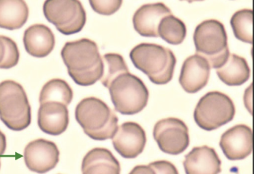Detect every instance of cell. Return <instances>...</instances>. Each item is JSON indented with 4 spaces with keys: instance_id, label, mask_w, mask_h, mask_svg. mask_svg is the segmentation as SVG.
<instances>
[{
    "instance_id": "obj_26",
    "label": "cell",
    "mask_w": 254,
    "mask_h": 174,
    "mask_svg": "<svg viewBox=\"0 0 254 174\" xmlns=\"http://www.w3.org/2000/svg\"><path fill=\"white\" fill-rule=\"evenodd\" d=\"M5 48L4 58L0 63V69H10L16 66L19 61L20 53L16 43L10 37L0 36Z\"/></svg>"
},
{
    "instance_id": "obj_16",
    "label": "cell",
    "mask_w": 254,
    "mask_h": 174,
    "mask_svg": "<svg viewBox=\"0 0 254 174\" xmlns=\"http://www.w3.org/2000/svg\"><path fill=\"white\" fill-rule=\"evenodd\" d=\"M186 174H219L221 161L214 149L208 146L194 147L185 155Z\"/></svg>"
},
{
    "instance_id": "obj_24",
    "label": "cell",
    "mask_w": 254,
    "mask_h": 174,
    "mask_svg": "<svg viewBox=\"0 0 254 174\" xmlns=\"http://www.w3.org/2000/svg\"><path fill=\"white\" fill-rule=\"evenodd\" d=\"M104 74L101 79V83L108 88L112 80L119 74L128 72L129 70L124 58L118 54H107L103 57Z\"/></svg>"
},
{
    "instance_id": "obj_22",
    "label": "cell",
    "mask_w": 254,
    "mask_h": 174,
    "mask_svg": "<svg viewBox=\"0 0 254 174\" xmlns=\"http://www.w3.org/2000/svg\"><path fill=\"white\" fill-rule=\"evenodd\" d=\"M158 35L166 43L178 46L182 44L186 37V25L172 14L167 15L159 24Z\"/></svg>"
},
{
    "instance_id": "obj_11",
    "label": "cell",
    "mask_w": 254,
    "mask_h": 174,
    "mask_svg": "<svg viewBox=\"0 0 254 174\" xmlns=\"http://www.w3.org/2000/svg\"><path fill=\"white\" fill-rule=\"evenodd\" d=\"M114 148L123 158L133 159L144 151L146 144V132L134 122H126L118 126L112 138Z\"/></svg>"
},
{
    "instance_id": "obj_8",
    "label": "cell",
    "mask_w": 254,
    "mask_h": 174,
    "mask_svg": "<svg viewBox=\"0 0 254 174\" xmlns=\"http://www.w3.org/2000/svg\"><path fill=\"white\" fill-rule=\"evenodd\" d=\"M43 12L46 19L64 35L79 33L86 23V12L78 0H47Z\"/></svg>"
},
{
    "instance_id": "obj_23",
    "label": "cell",
    "mask_w": 254,
    "mask_h": 174,
    "mask_svg": "<svg viewBox=\"0 0 254 174\" xmlns=\"http://www.w3.org/2000/svg\"><path fill=\"white\" fill-rule=\"evenodd\" d=\"M253 10L243 9L235 12L230 20L235 37L243 43L253 44Z\"/></svg>"
},
{
    "instance_id": "obj_14",
    "label": "cell",
    "mask_w": 254,
    "mask_h": 174,
    "mask_svg": "<svg viewBox=\"0 0 254 174\" xmlns=\"http://www.w3.org/2000/svg\"><path fill=\"white\" fill-rule=\"evenodd\" d=\"M39 128L45 133L59 136L66 131L69 124V113L67 106L57 102H48L40 105L37 116Z\"/></svg>"
},
{
    "instance_id": "obj_20",
    "label": "cell",
    "mask_w": 254,
    "mask_h": 174,
    "mask_svg": "<svg viewBox=\"0 0 254 174\" xmlns=\"http://www.w3.org/2000/svg\"><path fill=\"white\" fill-rule=\"evenodd\" d=\"M216 70L219 79L228 86H240L250 78L247 60L236 54L230 55L226 63Z\"/></svg>"
},
{
    "instance_id": "obj_7",
    "label": "cell",
    "mask_w": 254,
    "mask_h": 174,
    "mask_svg": "<svg viewBox=\"0 0 254 174\" xmlns=\"http://www.w3.org/2000/svg\"><path fill=\"white\" fill-rule=\"evenodd\" d=\"M235 107L227 95L211 91L202 96L194 111V119L199 128L210 131L234 119Z\"/></svg>"
},
{
    "instance_id": "obj_9",
    "label": "cell",
    "mask_w": 254,
    "mask_h": 174,
    "mask_svg": "<svg viewBox=\"0 0 254 174\" xmlns=\"http://www.w3.org/2000/svg\"><path fill=\"white\" fill-rule=\"evenodd\" d=\"M153 137L160 150L168 155H180L190 145L188 125L179 118L158 121L154 127Z\"/></svg>"
},
{
    "instance_id": "obj_5",
    "label": "cell",
    "mask_w": 254,
    "mask_h": 174,
    "mask_svg": "<svg viewBox=\"0 0 254 174\" xmlns=\"http://www.w3.org/2000/svg\"><path fill=\"white\" fill-rule=\"evenodd\" d=\"M29 99L22 85L13 80L0 82V119L14 131L27 128L32 122Z\"/></svg>"
},
{
    "instance_id": "obj_13",
    "label": "cell",
    "mask_w": 254,
    "mask_h": 174,
    "mask_svg": "<svg viewBox=\"0 0 254 174\" xmlns=\"http://www.w3.org/2000/svg\"><path fill=\"white\" fill-rule=\"evenodd\" d=\"M210 66L206 59L195 54L188 57L181 69L179 83L188 93H196L206 86Z\"/></svg>"
},
{
    "instance_id": "obj_17",
    "label": "cell",
    "mask_w": 254,
    "mask_h": 174,
    "mask_svg": "<svg viewBox=\"0 0 254 174\" xmlns=\"http://www.w3.org/2000/svg\"><path fill=\"white\" fill-rule=\"evenodd\" d=\"M23 45L26 52L34 58L48 57L55 47L54 32L44 24H34L25 30Z\"/></svg>"
},
{
    "instance_id": "obj_19",
    "label": "cell",
    "mask_w": 254,
    "mask_h": 174,
    "mask_svg": "<svg viewBox=\"0 0 254 174\" xmlns=\"http://www.w3.org/2000/svg\"><path fill=\"white\" fill-rule=\"evenodd\" d=\"M29 18V7L23 0H0V28L21 29Z\"/></svg>"
},
{
    "instance_id": "obj_18",
    "label": "cell",
    "mask_w": 254,
    "mask_h": 174,
    "mask_svg": "<svg viewBox=\"0 0 254 174\" xmlns=\"http://www.w3.org/2000/svg\"><path fill=\"white\" fill-rule=\"evenodd\" d=\"M82 172V174H121V167L110 150L96 147L84 157Z\"/></svg>"
},
{
    "instance_id": "obj_29",
    "label": "cell",
    "mask_w": 254,
    "mask_h": 174,
    "mask_svg": "<svg viewBox=\"0 0 254 174\" xmlns=\"http://www.w3.org/2000/svg\"><path fill=\"white\" fill-rule=\"evenodd\" d=\"M4 53H5V48H4V43L0 37V63L2 61L4 57Z\"/></svg>"
},
{
    "instance_id": "obj_21",
    "label": "cell",
    "mask_w": 254,
    "mask_h": 174,
    "mask_svg": "<svg viewBox=\"0 0 254 174\" xmlns=\"http://www.w3.org/2000/svg\"><path fill=\"white\" fill-rule=\"evenodd\" d=\"M73 99V91L65 80L53 79L45 84L40 94V105L48 102H57L68 106Z\"/></svg>"
},
{
    "instance_id": "obj_30",
    "label": "cell",
    "mask_w": 254,
    "mask_h": 174,
    "mask_svg": "<svg viewBox=\"0 0 254 174\" xmlns=\"http://www.w3.org/2000/svg\"><path fill=\"white\" fill-rule=\"evenodd\" d=\"M0 168H1V160H0Z\"/></svg>"
},
{
    "instance_id": "obj_15",
    "label": "cell",
    "mask_w": 254,
    "mask_h": 174,
    "mask_svg": "<svg viewBox=\"0 0 254 174\" xmlns=\"http://www.w3.org/2000/svg\"><path fill=\"white\" fill-rule=\"evenodd\" d=\"M171 14V10L163 3L144 4L134 13V29L142 37H158L160 21Z\"/></svg>"
},
{
    "instance_id": "obj_10",
    "label": "cell",
    "mask_w": 254,
    "mask_h": 174,
    "mask_svg": "<svg viewBox=\"0 0 254 174\" xmlns=\"http://www.w3.org/2000/svg\"><path fill=\"white\" fill-rule=\"evenodd\" d=\"M59 155L60 152L55 143L44 139L31 141L23 152L26 167L39 174L48 173L55 169L59 162Z\"/></svg>"
},
{
    "instance_id": "obj_6",
    "label": "cell",
    "mask_w": 254,
    "mask_h": 174,
    "mask_svg": "<svg viewBox=\"0 0 254 174\" xmlns=\"http://www.w3.org/2000/svg\"><path fill=\"white\" fill-rule=\"evenodd\" d=\"M108 88L115 111L123 116L138 114L147 105V88L139 77L129 71L115 77Z\"/></svg>"
},
{
    "instance_id": "obj_4",
    "label": "cell",
    "mask_w": 254,
    "mask_h": 174,
    "mask_svg": "<svg viewBox=\"0 0 254 174\" xmlns=\"http://www.w3.org/2000/svg\"><path fill=\"white\" fill-rule=\"evenodd\" d=\"M196 54L206 59L210 68L219 69L230 57L228 39L224 24L215 19L199 23L193 35Z\"/></svg>"
},
{
    "instance_id": "obj_1",
    "label": "cell",
    "mask_w": 254,
    "mask_h": 174,
    "mask_svg": "<svg viewBox=\"0 0 254 174\" xmlns=\"http://www.w3.org/2000/svg\"><path fill=\"white\" fill-rule=\"evenodd\" d=\"M61 55L68 75L77 85L90 86L102 78L104 62L97 44L93 40L83 38L67 42Z\"/></svg>"
},
{
    "instance_id": "obj_2",
    "label": "cell",
    "mask_w": 254,
    "mask_h": 174,
    "mask_svg": "<svg viewBox=\"0 0 254 174\" xmlns=\"http://www.w3.org/2000/svg\"><path fill=\"white\" fill-rule=\"evenodd\" d=\"M75 119L90 139L105 141L113 138L118 129V119L105 102L96 97L82 99L75 109Z\"/></svg>"
},
{
    "instance_id": "obj_3",
    "label": "cell",
    "mask_w": 254,
    "mask_h": 174,
    "mask_svg": "<svg viewBox=\"0 0 254 174\" xmlns=\"http://www.w3.org/2000/svg\"><path fill=\"white\" fill-rule=\"evenodd\" d=\"M134 66L156 85H166L173 79L177 58L169 48L154 43H141L130 53Z\"/></svg>"
},
{
    "instance_id": "obj_28",
    "label": "cell",
    "mask_w": 254,
    "mask_h": 174,
    "mask_svg": "<svg viewBox=\"0 0 254 174\" xmlns=\"http://www.w3.org/2000/svg\"><path fill=\"white\" fill-rule=\"evenodd\" d=\"M7 147V140L6 136L0 130V156L4 155Z\"/></svg>"
},
{
    "instance_id": "obj_25",
    "label": "cell",
    "mask_w": 254,
    "mask_h": 174,
    "mask_svg": "<svg viewBox=\"0 0 254 174\" xmlns=\"http://www.w3.org/2000/svg\"><path fill=\"white\" fill-rule=\"evenodd\" d=\"M129 174H179L177 167L166 161H158L148 166L139 165L132 169Z\"/></svg>"
},
{
    "instance_id": "obj_27",
    "label": "cell",
    "mask_w": 254,
    "mask_h": 174,
    "mask_svg": "<svg viewBox=\"0 0 254 174\" xmlns=\"http://www.w3.org/2000/svg\"><path fill=\"white\" fill-rule=\"evenodd\" d=\"M89 2L95 12L103 15H111L115 13L123 4L121 0H90Z\"/></svg>"
},
{
    "instance_id": "obj_12",
    "label": "cell",
    "mask_w": 254,
    "mask_h": 174,
    "mask_svg": "<svg viewBox=\"0 0 254 174\" xmlns=\"http://www.w3.org/2000/svg\"><path fill=\"white\" fill-rule=\"evenodd\" d=\"M221 150L230 161H241L253 150V132L248 125H237L224 132L219 142Z\"/></svg>"
}]
</instances>
